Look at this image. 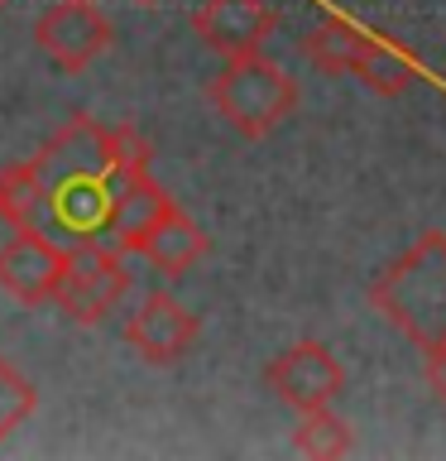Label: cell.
I'll return each instance as SVG.
<instances>
[{"label":"cell","instance_id":"cell-14","mask_svg":"<svg viewBox=\"0 0 446 461\" xmlns=\"http://www.w3.org/2000/svg\"><path fill=\"white\" fill-rule=\"evenodd\" d=\"M360 43H365V34H355L341 14H326L322 24H312L308 34H302V58H308L317 72H326V77H345L355 63V53H360Z\"/></svg>","mask_w":446,"mask_h":461},{"label":"cell","instance_id":"cell-11","mask_svg":"<svg viewBox=\"0 0 446 461\" xmlns=\"http://www.w3.org/2000/svg\"><path fill=\"white\" fill-rule=\"evenodd\" d=\"M168 202H173V197L154 183L149 168L115 178V183H111V207H106V236H111V245H115L120 255H129V250H135V240L154 226V216L164 212Z\"/></svg>","mask_w":446,"mask_h":461},{"label":"cell","instance_id":"cell-10","mask_svg":"<svg viewBox=\"0 0 446 461\" xmlns=\"http://www.w3.org/2000/svg\"><path fill=\"white\" fill-rule=\"evenodd\" d=\"M129 255H144L158 274H164V279H183V274H192L201 265V255H207V236H201V226L178 207V202H168V207L154 216V226L135 240V250H129Z\"/></svg>","mask_w":446,"mask_h":461},{"label":"cell","instance_id":"cell-7","mask_svg":"<svg viewBox=\"0 0 446 461\" xmlns=\"http://www.w3.org/2000/svg\"><path fill=\"white\" fill-rule=\"evenodd\" d=\"M125 341L129 351L149 366H178L192 356V346L201 341V317L192 308H183L173 294L154 288L139 298V308L125 317Z\"/></svg>","mask_w":446,"mask_h":461},{"label":"cell","instance_id":"cell-19","mask_svg":"<svg viewBox=\"0 0 446 461\" xmlns=\"http://www.w3.org/2000/svg\"><path fill=\"white\" fill-rule=\"evenodd\" d=\"M135 5H158V0H135Z\"/></svg>","mask_w":446,"mask_h":461},{"label":"cell","instance_id":"cell-4","mask_svg":"<svg viewBox=\"0 0 446 461\" xmlns=\"http://www.w3.org/2000/svg\"><path fill=\"white\" fill-rule=\"evenodd\" d=\"M129 294V269L125 255L115 245H96V240H77L63 259V279H58L53 303L63 308L72 322L96 327L120 308V298Z\"/></svg>","mask_w":446,"mask_h":461},{"label":"cell","instance_id":"cell-15","mask_svg":"<svg viewBox=\"0 0 446 461\" xmlns=\"http://www.w3.org/2000/svg\"><path fill=\"white\" fill-rule=\"evenodd\" d=\"M293 452H298V456H312V461H341V456L355 452V432L345 428V418H336L331 409L298 413Z\"/></svg>","mask_w":446,"mask_h":461},{"label":"cell","instance_id":"cell-2","mask_svg":"<svg viewBox=\"0 0 446 461\" xmlns=\"http://www.w3.org/2000/svg\"><path fill=\"white\" fill-rule=\"evenodd\" d=\"M29 164H34L39 187L49 197L63 183H82V178L115 183L125 173L149 168V144L139 140L135 125H101L92 115H72L63 130H53L49 144Z\"/></svg>","mask_w":446,"mask_h":461},{"label":"cell","instance_id":"cell-1","mask_svg":"<svg viewBox=\"0 0 446 461\" xmlns=\"http://www.w3.org/2000/svg\"><path fill=\"white\" fill-rule=\"evenodd\" d=\"M370 303L417 351L446 341V236L427 230L370 284Z\"/></svg>","mask_w":446,"mask_h":461},{"label":"cell","instance_id":"cell-17","mask_svg":"<svg viewBox=\"0 0 446 461\" xmlns=\"http://www.w3.org/2000/svg\"><path fill=\"white\" fill-rule=\"evenodd\" d=\"M34 409H39V389L29 384L5 356H0V442H5Z\"/></svg>","mask_w":446,"mask_h":461},{"label":"cell","instance_id":"cell-3","mask_svg":"<svg viewBox=\"0 0 446 461\" xmlns=\"http://www.w3.org/2000/svg\"><path fill=\"white\" fill-rule=\"evenodd\" d=\"M207 101L240 140H264L298 111V82L259 49L226 58V68L207 82Z\"/></svg>","mask_w":446,"mask_h":461},{"label":"cell","instance_id":"cell-6","mask_svg":"<svg viewBox=\"0 0 446 461\" xmlns=\"http://www.w3.org/2000/svg\"><path fill=\"white\" fill-rule=\"evenodd\" d=\"M115 29L96 0H58L34 20V43L53 68L86 72L101 53L111 49Z\"/></svg>","mask_w":446,"mask_h":461},{"label":"cell","instance_id":"cell-5","mask_svg":"<svg viewBox=\"0 0 446 461\" xmlns=\"http://www.w3.org/2000/svg\"><path fill=\"white\" fill-rule=\"evenodd\" d=\"M264 384L273 399H283L293 413L331 409L345 389V366L326 341H293L264 366Z\"/></svg>","mask_w":446,"mask_h":461},{"label":"cell","instance_id":"cell-16","mask_svg":"<svg viewBox=\"0 0 446 461\" xmlns=\"http://www.w3.org/2000/svg\"><path fill=\"white\" fill-rule=\"evenodd\" d=\"M43 202H49V197H43L39 173H34L29 158L0 168V221H5V226H39Z\"/></svg>","mask_w":446,"mask_h":461},{"label":"cell","instance_id":"cell-12","mask_svg":"<svg viewBox=\"0 0 446 461\" xmlns=\"http://www.w3.org/2000/svg\"><path fill=\"white\" fill-rule=\"evenodd\" d=\"M43 207L53 212V221L72 230L77 240H96L106 230V207H111V183H96V178H82V183H63L53 187Z\"/></svg>","mask_w":446,"mask_h":461},{"label":"cell","instance_id":"cell-18","mask_svg":"<svg viewBox=\"0 0 446 461\" xmlns=\"http://www.w3.org/2000/svg\"><path fill=\"white\" fill-rule=\"evenodd\" d=\"M427 384H432V394L446 403V341L427 351Z\"/></svg>","mask_w":446,"mask_h":461},{"label":"cell","instance_id":"cell-13","mask_svg":"<svg viewBox=\"0 0 446 461\" xmlns=\"http://www.w3.org/2000/svg\"><path fill=\"white\" fill-rule=\"evenodd\" d=\"M351 72H355V82H365L370 92H379V96H403V92H413V82H417V63L398 49V43H384V39L360 43Z\"/></svg>","mask_w":446,"mask_h":461},{"label":"cell","instance_id":"cell-20","mask_svg":"<svg viewBox=\"0 0 446 461\" xmlns=\"http://www.w3.org/2000/svg\"><path fill=\"white\" fill-rule=\"evenodd\" d=\"M0 10H5V0H0Z\"/></svg>","mask_w":446,"mask_h":461},{"label":"cell","instance_id":"cell-8","mask_svg":"<svg viewBox=\"0 0 446 461\" xmlns=\"http://www.w3.org/2000/svg\"><path fill=\"white\" fill-rule=\"evenodd\" d=\"M67 250L49 240L39 226H10V236L0 240V288L24 303V308H43L58 294Z\"/></svg>","mask_w":446,"mask_h":461},{"label":"cell","instance_id":"cell-9","mask_svg":"<svg viewBox=\"0 0 446 461\" xmlns=\"http://www.w3.org/2000/svg\"><path fill=\"white\" fill-rule=\"evenodd\" d=\"M192 29L221 58H240V53H259L269 43V34L279 29V10L269 0H201V10L192 14Z\"/></svg>","mask_w":446,"mask_h":461}]
</instances>
